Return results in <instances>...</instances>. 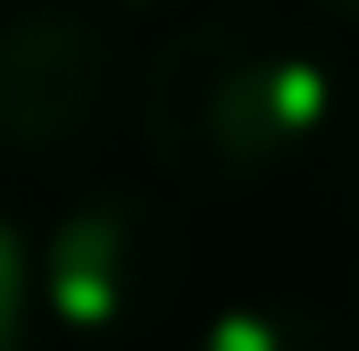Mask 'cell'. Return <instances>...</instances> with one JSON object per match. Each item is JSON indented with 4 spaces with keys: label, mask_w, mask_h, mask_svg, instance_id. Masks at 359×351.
Wrapping results in <instances>:
<instances>
[{
    "label": "cell",
    "mask_w": 359,
    "mask_h": 351,
    "mask_svg": "<svg viewBox=\"0 0 359 351\" xmlns=\"http://www.w3.org/2000/svg\"><path fill=\"white\" fill-rule=\"evenodd\" d=\"M343 109L351 84L326 42L259 8H217L151 51L134 84V134L168 192L251 201L284 176L318 168Z\"/></svg>",
    "instance_id": "6da1fadb"
},
{
    "label": "cell",
    "mask_w": 359,
    "mask_h": 351,
    "mask_svg": "<svg viewBox=\"0 0 359 351\" xmlns=\"http://www.w3.org/2000/svg\"><path fill=\"white\" fill-rule=\"evenodd\" d=\"M184 284H192V234L159 192H134V184L76 192L34 243L42 318L76 343L151 335L184 301Z\"/></svg>",
    "instance_id": "7a4b0ae2"
},
{
    "label": "cell",
    "mask_w": 359,
    "mask_h": 351,
    "mask_svg": "<svg viewBox=\"0 0 359 351\" xmlns=\"http://www.w3.org/2000/svg\"><path fill=\"white\" fill-rule=\"evenodd\" d=\"M117 100V51L84 8L25 0L0 17V159H67Z\"/></svg>",
    "instance_id": "3957f363"
},
{
    "label": "cell",
    "mask_w": 359,
    "mask_h": 351,
    "mask_svg": "<svg viewBox=\"0 0 359 351\" xmlns=\"http://www.w3.org/2000/svg\"><path fill=\"white\" fill-rule=\"evenodd\" d=\"M192 351H359V335L343 326V318L309 310V301H276V293H268V301L217 310Z\"/></svg>",
    "instance_id": "277c9868"
},
{
    "label": "cell",
    "mask_w": 359,
    "mask_h": 351,
    "mask_svg": "<svg viewBox=\"0 0 359 351\" xmlns=\"http://www.w3.org/2000/svg\"><path fill=\"white\" fill-rule=\"evenodd\" d=\"M34 318H42V293H34V243L17 234V218L0 209V351L34 343Z\"/></svg>",
    "instance_id": "5b68a950"
},
{
    "label": "cell",
    "mask_w": 359,
    "mask_h": 351,
    "mask_svg": "<svg viewBox=\"0 0 359 351\" xmlns=\"http://www.w3.org/2000/svg\"><path fill=\"white\" fill-rule=\"evenodd\" d=\"M318 8H326L334 25H359V0H318Z\"/></svg>",
    "instance_id": "8992f818"
},
{
    "label": "cell",
    "mask_w": 359,
    "mask_h": 351,
    "mask_svg": "<svg viewBox=\"0 0 359 351\" xmlns=\"http://www.w3.org/2000/svg\"><path fill=\"white\" fill-rule=\"evenodd\" d=\"M351 318H359V260H351Z\"/></svg>",
    "instance_id": "52a82bcc"
},
{
    "label": "cell",
    "mask_w": 359,
    "mask_h": 351,
    "mask_svg": "<svg viewBox=\"0 0 359 351\" xmlns=\"http://www.w3.org/2000/svg\"><path fill=\"white\" fill-rule=\"evenodd\" d=\"M117 8H159V0H117Z\"/></svg>",
    "instance_id": "ba28073f"
}]
</instances>
